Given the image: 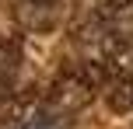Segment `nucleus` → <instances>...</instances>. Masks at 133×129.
<instances>
[{
    "mask_svg": "<svg viewBox=\"0 0 133 129\" xmlns=\"http://www.w3.org/2000/svg\"><path fill=\"white\" fill-rule=\"evenodd\" d=\"M18 63H21V45L18 42H0V91L11 87L14 73H18Z\"/></svg>",
    "mask_w": 133,
    "mask_h": 129,
    "instance_id": "f257e3e1",
    "label": "nucleus"
}]
</instances>
